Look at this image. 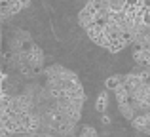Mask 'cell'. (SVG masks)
<instances>
[{"label": "cell", "instance_id": "6da1fadb", "mask_svg": "<svg viewBox=\"0 0 150 137\" xmlns=\"http://www.w3.org/2000/svg\"><path fill=\"white\" fill-rule=\"evenodd\" d=\"M105 101H106V93H103V95L99 97V101H97V109H99V111L105 109Z\"/></svg>", "mask_w": 150, "mask_h": 137}, {"label": "cell", "instance_id": "7a4b0ae2", "mask_svg": "<svg viewBox=\"0 0 150 137\" xmlns=\"http://www.w3.org/2000/svg\"><path fill=\"white\" fill-rule=\"evenodd\" d=\"M118 86V78H108L106 80V88H116Z\"/></svg>", "mask_w": 150, "mask_h": 137}]
</instances>
